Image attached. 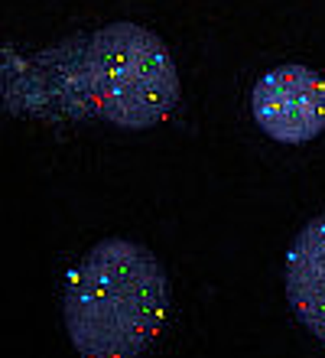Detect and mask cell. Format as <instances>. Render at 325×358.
<instances>
[{
  "label": "cell",
  "instance_id": "6da1fadb",
  "mask_svg": "<svg viewBox=\"0 0 325 358\" xmlns=\"http://www.w3.org/2000/svg\"><path fill=\"white\" fill-rule=\"evenodd\" d=\"M0 88L3 111L20 121H104L121 131L157 127L182 98L169 46L130 20L75 33L27 56L7 46Z\"/></svg>",
  "mask_w": 325,
  "mask_h": 358
},
{
  "label": "cell",
  "instance_id": "7a4b0ae2",
  "mask_svg": "<svg viewBox=\"0 0 325 358\" xmlns=\"http://www.w3.org/2000/svg\"><path fill=\"white\" fill-rule=\"evenodd\" d=\"M169 303V273L147 245L101 238L65 280V329L82 358H137L163 332Z\"/></svg>",
  "mask_w": 325,
  "mask_h": 358
},
{
  "label": "cell",
  "instance_id": "3957f363",
  "mask_svg": "<svg viewBox=\"0 0 325 358\" xmlns=\"http://www.w3.org/2000/svg\"><path fill=\"white\" fill-rule=\"evenodd\" d=\"M251 114L270 141L312 143L325 131V78L299 62L270 69L251 88Z\"/></svg>",
  "mask_w": 325,
  "mask_h": 358
},
{
  "label": "cell",
  "instance_id": "277c9868",
  "mask_svg": "<svg viewBox=\"0 0 325 358\" xmlns=\"http://www.w3.org/2000/svg\"><path fill=\"white\" fill-rule=\"evenodd\" d=\"M283 287L289 310L325 345V212L293 238L283 267Z\"/></svg>",
  "mask_w": 325,
  "mask_h": 358
}]
</instances>
